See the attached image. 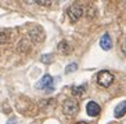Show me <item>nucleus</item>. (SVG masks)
Returning <instances> with one entry per match:
<instances>
[{
    "mask_svg": "<svg viewBox=\"0 0 126 124\" xmlns=\"http://www.w3.org/2000/svg\"><path fill=\"white\" fill-rule=\"evenodd\" d=\"M37 88H43L45 91H53L54 90V79H53L50 74H45V76L40 79V81L36 84Z\"/></svg>",
    "mask_w": 126,
    "mask_h": 124,
    "instance_id": "obj_4",
    "label": "nucleus"
},
{
    "mask_svg": "<svg viewBox=\"0 0 126 124\" xmlns=\"http://www.w3.org/2000/svg\"><path fill=\"white\" fill-rule=\"evenodd\" d=\"M40 61H42V62H45V63H48V62H51V55H42Z\"/></svg>",
    "mask_w": 126,
    "mask_h": 124,
    "instance_id": "obj_12",
    "label": "nucleus"
},
{
    "mask_svg": "<svg viewBox=\"0 0 126 124\" xmlns=\"http://www.w3.org/2000/svg\"><path fill=\"white\" fill-rule=\"evenodd\" d=\"M72 90V94L74 95H83L85 94V90H86V86H74V87L71 88Z\"/></svg>",
    "mask_w": 126,
    "mask_h": 124,
    "instance_id": "obj_9",
    "label": "nucleus"
},
{
    "mask_svg": "<svg viewBox=\"0 0 126 124\" xmlns=\"http://www.w3.org/2000/svg\"><path fill=\"white\" fill-rule=\"evenodd\" d=\"M8 41V35L4 32H0V44H4Z\"/></svg>",
    "mask_w": 126,
    "mask_h": 124,
    "instance_id": "obj_11",
    "label": "nucleus"
},
{
    "mask_svg": "<svg viewBox=\"0 0 126 124\" xmlns=\"http://www.w3.org/2000/svg\"><path fill=\"white\" fill-rule=\"evenodd\" d=\"M125 114H126V101H122L121 103L116 105L115 112H114V116L116 117V119H121V117H123Z\"/></svg>",
    "mask_w": 126,
    "mask_h": 124,
    "instance_id": "obj_7",
    "label": "nucleus"
},
{
    "mask_svg": "<svg viewBox=\"0 0 126 124\" xmlns=\"http://www.w3.org/2000/svg\"><path fill=\"white\" fill-rule=\"evenodd\" d=\"M78 69V63L74 62V63H69L67 66V69H65V73H71V72H75V70Z\"/></svg>",
    "mask_w": 126,
    "mask_h": 124,
    "instance_id": "obj_10",
    "label": "nucleus"
},
{
    "mask_svg": "<svg viewBox=\"0 0 126 124\" xmlns=\"http://www.w3.org/2000/svg\"><path fill=\"white\" fill-rule=\"evenodd\" d=\"M36 3L40 4V6H50V4H51V1H46V0H37Z\"/></svg>",
    "mask_w": 126,
    "mask_h": 124,
    "instance_id": "obj_13",
    "label": "nucleus"
},
{
    "mask_svg": "<svg viewBox=\"0 0 126 124\" xmlns=\"http://www.w3.org/2000/svg\"><path fill=\"white\" fill-rule=\"evenodd\" d=\"M63 112L65 116H76L79 112V103L75 99H65L63 103Z\"/></svg>",
    "mask_w": 126,
    "mask_h": 124,
    "instance_id": "obj_2",
    "label": "nucleus"
},
{
    "mask_svg": "<svg viewBox=\"0 0 126 124\" xmlns=\"http://www.w3.org/2000/svg\"><path fill=\"white\" fill-rule=\"evenodd\" d=\"M75 124H87V123H85V121H79V123H75Z\"/></svg>",
    "mask_w": 126,
    "mask_h": 124,
    "instance_id": "obj_15",
    "label": "nucleus"
},
{
    "mask_svg": "<svg viewBox=\"0 0 126 124\" xmlns=\"http://www.w3.org/2000/svg\"><path fill=\"white\" fill-rule=\"evenodd\" d=\"M97 84L100 87H104V88H108L114 83V74L108 70H101V72L97 73Z\"/></svg>",
    "mask_w": 126,
    "mask_h": 124,
    "instance_id": "obj_1",
    "label": "nucleus"
},
{
    "mask_svg": "<svg viewBox=\"0 0 126 124\" xmlns=\"http://www.w3.org/2000/svg\"><path fill=\"white\" fill-rule=\"evenodd\" d=\"M82 15H83V7H82L80 4L75 3L68 8V17H69L71 22H74V24L78 22L82 18Z\"/></svg>",
    "mask_w": 126,
    "mask_h": 124,
    "instance_id": "obj_3",
    "label": "nucleus"
},
{
    "mask_svg": "<svg viewBox=\"0 0 126 124\" xmlns=\"http://www.w3.org/2000/svg\"><path fill=\"white\" fill-rule=\"evenodd\" d=\"M121 48H122V52L126 55V40H123V43H122V47H121Z\"/></svg>",
    "mask_w": 126,
    "mask_h": 124,
    "instance_id": "obj_14",
    "label": "nucleus"
},
{
    "mask_svg": "<svg viewBox=\"0 0 126 124\" xmlns=\"http://www.w3.org/2000/svg\"><path fill=\"white\" fill-rule=\"evenodd\" d=\"M100 46L103 50H105V51H108V50H111L112 47V40H111V36L108 35V33H104L103 36H101L100 39Z\"/></svg>",
    "mask_w": 126,
    "mask_h": 124,
    "instance_id": "obj_6",
    "label": "nucleus"
},
{
    "mask_svg": "<svg viewBox=\"0 0 126 124\" xmlns=\"http://www.w3.org/2000/svg\"><path fill=\"white\" fill-rule=\"evenodd\" d=\"M57 50H58L60 52H63V54H68V52H69V50H71V46L68 44L67 40H63L61 43H58Z\"/></svg>",
    "mask_w": 126,
    "mask_h": 124,
    "instance_id": "obj_8",
    "label": "nucleus"
},
{
    "mask_svg": "<svg viewBox=\"0 0 126 124\" xmlns=\"http://www.w3.org/2000/svg\"><path fill=\"white\" fill-rule=\"evenodd\" d=\"M86 112H87V114L92 117H96L100 114L101 112V108L100 105L97 102H94V101H90V102H87V105H86Z\"/></svg>",
    "mask_w": 126,
    "mask_h": 124,
    "instance_id": "obj_5",
    "label": "nucleus"
}]
</instances>
